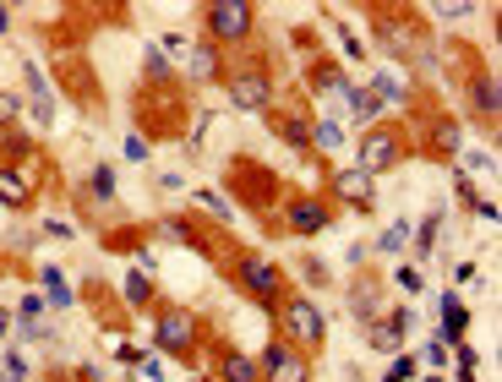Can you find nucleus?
<instances>
[{"label":"nucleus","mask_w":502,"mask_h":382,"mask_svg":"<svg viewBox=\"0 0 502 382\" xmlns=\"http://www.w3.org/2000/svg\"><path fill=\"white\" fill-rule=\"evenodd\" d=\"M181 60H186V77H191V82H213V77L225 72V49H219V44H207V39L186 44Z\"/></svg>","instance_id":"13"},{"label":"nucleus","mask_w":502,"mask_h":382,"mask_svg":"<svg viewBox=\"0 0 502 382\" xmlns=\"http://www.w3.org/2000/svg\"><path fill=\"white\" fill-rule=\"evenodd\" d=\"M0 33H12V12L6 6H0Z\"/></svg>","instance_id":"38"},{"label":"nucleus","mask_w":502,"mask_h":382,"mask_svg":"<svg viewBox=\"0 0 502 382\" xmlns=\"http://www.w3.org/2000/svg\"><path fill=\"white\" fill-rule=\"evenodd\" d=\"M355 323H377L383 317V290H377V279H366V284H355Z\"/></svg>","instance_id":"19"},{"label":"nucleus","mask_w":502,"mask_h":382,"mask_svg":"<svg viewBox=\"0 0 502 382\" xmlns=\"http://www.w3.org/2000/svg\"><path fill=\"white\" fill-rule=\"evenodd\" d=\"M39 290H44V306H55V311H71V306H77V295H71V284H66V273H60L55 263L39 268Z\"/></svg>","instance_id":"16"},{"label":"nucleus","mask_w":502,"mask_h":382,"mask_svg":"<svg viewBox=\"0 0 502 382\" xmlns=\"http://www.w3.org/2000/svg\"><path fill=\"white\" fill-rule=\"evenodd\" d=\"M213 371H219V382H262L257 355H246V350H235V344H225L219 355H213Z\"/></svg>","instance_id":"14"},{"label":"nucleus","mask_w":502,"mask_h":382,"mask_svg":"<svg viewBox=\"0 0 502 382\" xmlns=\"http://www.w3.org/2000/svg\"><path fill=\"white\" fill-rule=\"evenodd\" d=\"M22 77H28V93H33V115H39V126H49V120H55V93H49V82H44V66H39V60H28Z\"/></svg>","instance_id":"15"},{"label":"nucleus","mask_w":502,"mask_h":382,"mask_svg":"<svg viewBox=\"0 0 502 382\" xmlns=\"http://www.w3.org/2000/svg\"><path fill=\"white\" fill-rule=\"evenodd\" d=\"M372 93H377V104H404V99H410V77L377 72V77H372Z\"/></svg>","instance_id":"21"},{"label":"nucleus","mask_w":502,"mask_h":382,"mask_svg":"<svg viewBox=\"0 0 502 382\" xmlns=\"http://www.w3.org/2000/svg\"><path fill=\"white\" fill-rule=\"evenodd\" d=\"M404 153H410V137L399 132V126H366L361 143H355V169H361V175H383Z\"/></svg>","instance_id":"5"},{"label":"nucleus","mask_w":502,"mask_h":382,"mask_svg":"<svg viewBox=\"0 0 502 382\" xmlns=\"http://www.w3.org/2000/svg\"><path fill=\"white\" fill-rule=\"evenodd\" d=\"M420 355H426V366H432V371H443V366H448V344H443V339H432Z\"/></svg>","instance_id":"33"},{"label":"nucleus","mask_w":502,"mask_h":382,"mask_svg":"<svg viewBox=\"0 0 502 382\" xmlns=\"http://www.w3.org/2000/svg\"><path fill=\"white\" fill-rule=\"evenodd\" d=\"M17 115H22V93H6V88H0V132H12Z\"/></svg>","instance_id":"28"},{"label":"nucleus","mask_w":502,"mask_h":382,"mask_svg":"<svg viewBox=\"0 0 502 382\" xmlns=\"http://www.w3.org/2000/svg\"><path fill=\"white\" fill-rule=\"evenodd\" d=\"M142 77H148V82H159V88H170V82H175V72H170V55H164V49H142Z\"/></svg>","instance_id":"25"},{"label":"nucleus","mask_w":502,"mask_h":382,"mask_svg":"<svg viewBox=\"0 0 502 382\" xmlns=\"http://www.w3.org/2000/svg\"><path fill=\"white\" fill-rule=\"evenodd\" d=\"M333 213H339V208L322 197V191H295V197L284 203V213H278V230H290V235L312 240V235L333 230Z\"/></svg>","instance_id":"6"},{"label":"nucleus","mask_w":502,"mask_h":382,"mask_svg":"<svg viewBox=\"0 0 502 382\" xmlns=\"http://www.w3.org/2000/svg\"><path fill=\"white\" fill-rule=\"evenodd\" d=\"M437 311H443V317H437V339L454 350V344L470 334V306H464L454 290H443V295H437Z\"/></svg>","instance_id":"12"},{"label":"nucleus","mask_w":502,"mask_h":382,"mask_svg":"<svg viewBox=\"0 0 502 382\" xmlns=\"http://www.w3.org/2000/svg\"><path fill=\"white\" fill-rule=\"evenodd\" d=\"M257 371H262V382H312V355L273 334L257 355Z\"/></svg>","instance_id":"7"},{"label":"nucleus","mask_w":502,"mask_h":382,"mask_svg":"<svg viewBox=\"0 0 502 382\" xmlns=\"http://www.w3.org/2000/svg\"><path fill=\"white\" fill-rule=\"evenodd\" d=\"M278 339H290L295 350H322V339H328V317H322V306L312 300V295H284L278 300Z\"/></svg>","instance_id":"3"},{"label":"nucleus","mask_w":502,"mask_h":382,"mask_svg":"<svg viewBox=\"0 0 502 382\" xmlns=\"http://www.w3.org/2000/svg\"><path fill=\"white\" fill-rule=\"evenodd\" d=\"M470 104H475V115H480V120H491V126H497L502 99H497V77H491V72H475V77H470Z\"/></svg>","instance_id":"17"},{"label":"nucleus","mask_w":502,"mask_h":382,"mask_svg":"<svg viewBox=\"0 0 502 382\" xmlns=\"http://www.w3.org/2000/svg\"><path fill=\"white\" fill-rule=\"evenodd\" d=\"M322 197L333 203V208H372V175H361V169H344V175H333L328 186H322Z\"/></svg>","instance_id":"9"},{"label":"nucleus","mask_w":502,"mask_h":382,"mask_svg":"<svg viewBox=\"0 0 502 382\" xmlns=\"http://www.w3.org/2000/svg\"><path fill=\"white\" fill-rule=\"evenodd\" d=\"M154 344L164 350V355H181V360H191L197 355V344H202V328H197V317L186 311V306H154Z\"/></svg>","instance_id":"4"},{"label":"nucleus","mask_w":502,"mask_h":382,"mask_svg":"<svg viewBox=\"0 0 502 382\" xmlns=\"http://www.w3.org/2000/svg\"><path fill=\"white\" fill-rule=\"evenodd\" d=\"M257 33V6H246V0H213V6H202V39L219 44V49H241L251 44Z\"/></svg>","instance_id":"2"},{"label":"nucleus","mask_w":502,"mask_h":382,"mask_svg":"<svg viewBox=\"0 0 502 382\" xmlns=\"http://www.w3.org/2000/svg\"><path fill=\"white\" fill-rule=\"evenodd\" d=\"M344 104H349V115L361 120V126H377V115H383L377 93H372V88H361V82H349V88H344Z\"/></svg>","instance_id":"18"},{"label":"nucleus","mask_w":502,"mask_h":382,"mask_svg":"<svg viewBox=\"0 0 502 382\" xmlns=\"http://www.w3.org/2000/svg\"><path fill=\"white\" fill-rule=\"evenodd\" d=\"M88 197H93V203H115V169H110V164H93V169H88Z\"/></svg>","instance_id":"26"},{"label":"nucleus","mask_w":502,"mask_h":382,"mask_svg":"<svg viewBox=\"0 0 502 382\" xmlns=\"http://www.w3.org/2000/svg\"><path fill=\"white\" fill-rule=\"evenodd\" d=\"M39 197V180H33V164H0V203L6 208H28Z\"/></svg>","instance_id":"10"},{"label":"nucleus","mask_w":502,"mask_h":382,"mask_svg":"<svg viewBox=\"0 0 502 382\" xmlns=\"http://www.w3.org/2000/svg\"><path fill=\"white\" fill-rule=\"evenodd\" d=\"M268 126H273V132L284 137V143H290L295 153H312V115H301V109H268Z\"/></svg>","instance_id":"11"},{"label":"nucleus","mask_w":502,"mask_h":382,"mask_svg":"<svg viewBox=\"0 0 502 382\" xmlns=\"http://www.w3.org/2000/svg\"><path fill=\"white\" fill-rule=\"evenodd\" d=\"M366 257H372V246H366V240H355V246L344 251V263H366Z\"/></svg>","instance_id":"36"},{"label":"nucleus","mask_w":502,"mask_h":382,"mask_svg":"<svg viewBox=\"0 0 502 382\" xmlns=\"http://www.w3.org/2000/svg\"><path fill=\"white\" fill-rule=\"evenodd\" d=\"M12 328H17V323H12V311H0V339H6Z\"/></svg>","instance_id":"37"},{"label":"nucleus","mask_w":502,"mask_h":382,"mask_svg":"<svg viewBox=\"0 0 502 382\" xmlns=\"http://www.w3.org/2000/svg\"><path fill=\"white\" fill-rule=\"evenodd\" d=\"M344 143H349V137H344L339 120H312V148H317V153H344Z\"/></svg>","instance_id":"20"},{"label":"nucleus","mask_w":502,"mask_h":382,"mask_svg":"<svg viewBox=\"0 0 502 382\" xmlns=\"http://www.w3.org/2000/svg\"><path fill=\"white\" fill-rule=\"evenodd\" d=\"M202 208H213V213H219V219H225V224H230V203H225V197H219V191H202Z\"/></svg>","instance_id":"35"},{"label":"nucleus","mask_w":502,"mask_h":382,"mask_svg":"<svg viewBox=\"0 0 502 382\" xmlns=\"http://www.w3.org/2000/svg\"><path fill=\"white\" fill-rule=\"evenodd\" d=\"M312 88H333V93H344V88H349V77L333 66V60H317V66H312Z\"/></svg>","instance_id":"27"},{"label":"nucleus","mask_w":502,"mask_h":382,"mask_svg":"<svg viewBox=\"0 0 502 382\" xmlns=\"http://www.w3.org/2000/svg\"><path fill=\"white\" fill-rule=\"evenodd\" d=\"M148 153H154V148H148V137H142V132H137V137H126V159H131V164H142Z\"/></svg>","instance_id":"34"},{"label":"nucleus","mask_w":502,"mask_h":382,"mask_svg":"<svg viewBox=\"0 0 502 382\" xmlns=\"http://www.w3.org/2000/svg\"><path fill=\"white\" fill-rule=\"evenodd\" d=\"M126 306H131V311L154 306V279L142 273V268H131V273H126Z\"/></svg>","instance_id":"24"},{"label":"nucleus","mask_w":502,"mask_h":382,"mask_svg":"<svg viewBox=\"0 0 502 382\" xmlns=\"http://www.w3.org/2000/svg\"><path fill=\"white\" fill-rule=\"evenodd\" d=\"M415 371H420V366H415V355H404V350H399V355H393V366H388V377H383V382H410V377H415Z\"/></svg>","instance_id":"30"},{"label":"nucleus","mask_w":502,"mask_h":382,"mask_svg":"<svg viewBox=\"0 0 502 382\" xmlns=\"http://www.w3.org/2000/svg\"><path fill=\"white\" fill-rule=\"evenodd\" d=\"M333 28H339V44H344V60H366V44H361V39H355V33H349L344 22H333Z\"/></svg>","instance_id":"32"},{"label":"nucleus","mask_w":502,"mask_h":382,"mask_svg":"<svg viewBox=\"0 0 502 382\" xmlns=\"http://www.w3.org/2000/svg\"><path fill=\"white\" fill-rule=\"evenodd\" d=\"M230 268V279L241 284V295H251L257 306H268V311H278V300L290 295V279H284V268L273 263V257H262V251H246V246H230V257H225Z\"/></svg>","instance_id":"1"},{"label":"nucleus","mask_w":502,"mask_h":382,"mask_svg":"<svg viewBox=\"0 0 502 382\" xmlns=\"http://www.w3.org/2000/svg\"><path fill=\"white\" fill-rule=\"evenodd\" d=\"M393 290H404V295H420V290H426L420 268H404V263H399V268H393Z\"/></svg>","instance_id":"29"},{"label":"nucleus","mask_w":502,"mask_h":382,"mask_svg":"<svg viewBox=\"0 0 502 382\" xmlns=\"http://www.w3.org/2000/svg\"><path fill=\"white\" fill-rule=\"evenodd\" d=\"M454 191H459V203H470V208H475V203H486L480 191H475V175H470V169H459V175H454Z\"/></svg>","instance_id":"31"},{"label":"nucleus","mask_w":502,"mask_h":382,"mask_svg":"<svg viewBox=\"0 0 502 382\" xmlns=\"http://www.w3.org/2000/svg\"><path fill=\"white\" fill-rule=\"evenodd\" d=\"M410 235H415V224H410V219H393V224L377 235V251H383V257H399V251L410 246Z\"/></svg>","instance_id":"23"},{"label":"nucleus","mask_w":502,"mask_h":382,"mask_svg":"<svg viewBox=\"0 0 502 382\" xmlns=\"http://www.w3.org/2000/svg\"><path fill=\"white\" fill-rule=\"evenodd\" d=\"M437 235H443V208H432V213L420 219V230L410 235V240H415V257H432V246H437Z\"/></svg>","instance_id":"22"},{"label":"nucleus","mask_w":502,"mask_h":382,"mask_svg":"<svg viewBox=\"0 0 502 382\" xmlns=\"http://www.w3.org/2000/svg\"><path fill=\"white\" fill-rule=\"evenodd\" d=\"M225 88H230V104L246 109V115H268L273 109V72L268 66H235L225 77Z\"/></svg>","instance_id":"8"}]
</instances>
